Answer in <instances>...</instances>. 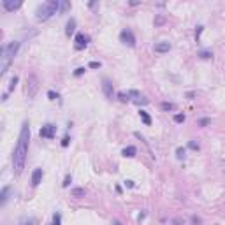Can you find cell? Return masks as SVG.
Masks as SVG:
<instances>
[{
    "label": "cell",
    "mask_w": 225,
    "mask_h": 225,
    "mask_svg": "<svg viewBox=\"0 0 225 225\" xmlns=\"http://www.w3.org/2000/svg\"><path fill=\"white\" fill-rule=\"evenodd\" d=\"M209 123H211L209 118H201L199 120V127H206V125H209Z\"/></svg>",
    "instance_id": "27"
},
{
    "label": "cell",
    "mask_w": 225,
    "mask_h": 225,
    "mask_svg": "<svg viewBox=\"0 0 225 225\" xmlns=\"http://www.w3.org/2000/svg\"><path fill=\"white\" fill-rule=\"evenodd\" d=\"M139 116H141V120H142V123L144 125H151V118H150V115H148L144 109H139Z\"/></svg>",
    "instance_id": "16"
},
{
    "label": "cell",
    "mask_w": 225,
    "mask_h": 225,
    "mask_svg": "<svg viewBox=\"0 0 225 225\" xmlns=\"http://www.w3.org/2000/svg\"><path fill=\"white\" fill-rule=\"evenodd\" d=\"M39 136L42 137V139H55V136H56V127H55L53 123L44 125V127L39 130Z\"/></svg>",
    "instance_id": "6"
},
{
    "label": "cell",
    "mask_w": 225,
    "mask_h": 225,
    "mask_svg": "<svg viewBox=\"0 0 225 225\" xmlns=\"http://www.w3.org/2000/svg\"><path fill=\"white\" fill-rule=\"evenodd\" d=\"M21 0H2V5H4L5 11H9V13H13V11H18L19 7H21Z\"/></svg>",
    "instance_id": "8"
},
{
    "label": "cell",
    "mask_w": 225,
    "mask_h": 225,
    "mask_svg": "<svg viewBox=\"0 0 225 225\" xmlns=\"http://www.w3.org/2000/svg\"><path fill=\"white\" fill-rule=\"evenodd\" d=\"M42 176H44V172H42L40 167L34 169V172H32V186H39V183L42 181Z\"/></svg>",
    "instance_id": "10"
},
{
    "label": "cell",
    "mask_w": 225,
    "mask_h": 225,
    "mask_svg": "<svg viewBox=\"0 0 225 225\" xmlns=\"http://www.w3.org/2000/svg\"><path fill=\"white\" fill-rule=\"evenodd\" d=\"M125 186H128V188H134V186H136V183H134L132 179H127V181H125Z\"/></svg>",
    "instance_id": "34"
},
{
    "label": "cell",
    "mask_w": 225,
    "mask_h": 225,
    "mask_svg": "<svg viewBox=\"0 0 225 225\" xmlns=\"http://www.w3.org/2000/svg\"><path fill=\"white\" fill-rule=\"evenodd\" d=\"M19 225H37V220L35 218H25Z\"/></svg>",
    "instance_id": "21"
},
{
    "label": "cell",
    "mask_w": 225,
    "mask_h": 225,
    "mask_svg": "<svg viewBox=\"0 0 225 225\" xmlns=\"http://www.w3.org/2000/svg\"><path fill=\"white\" fill-rule=\"evenodd\" d=\"M190 150H199V144H197V142H195V141H190Z\"/></svg>",
    "instance_id": "35"
},
{
    "label": "cell",
    "mask_w": 225,
    "mask_h": 225,
    "mask_svg": "<svg viewBox=\"0 0 225 225\" xmlns=\"http://www.w3.org/2000/svg\"><path fill=\"white\" fill-rule=\"evenodd\" d=\"M199 56L202 58V60H209V58L213 56V53H209V51H201V53H199Z\"/></svg>",
    "instance_id": "25"
},
{
    "label": "cell",
    "mask_w": 225,
    "mask_h": 225,
    "mask_svg": "<svg viewBox=\"0 0 225 225\" xmlns=\"http://www.w3.org/2000/svg\"><path fill=\"white\" fill-rule=\"evenodd\" d=\"M120 40L128 48H136V35H134V32L130 28H125V30L120 32Z\"/></svg>",
    "instance_id": "5"
},
{
    "label": "cell",
    "mask_w": 225,
    "mask_h": 225,
    "mask_svg": "<svg viewBox=\"0 0 225 225\" xmlns=\"http://www.w3.org/2000/svg\"><path fill=\"white\" fill-rule=\"evenodd\" d=\"M69 9H71V4H69V2H62V4H60V13H67Z\"/></svg>",
    "instance_id": "23"
},
{
    "label": "cell",
    "mask_w": 225,
    "mask_h": 225,
    "mask_svg": "<svg viewBox=\"0 0 225 225\" xmlns=\"http://www.w3.org/2000/svg\"><path fill=\"white\" fill-rule=\"evenodd\" d=\"M155 53H169V49H171V44L169 42H158V44H155Z\"/></svg>",
    "instance_id": "11"
},
{
    "label": "cell",
    "mask_w": 225,
    "mask_h": 225,
    "mask_svg": "<svg viewBox=\"0 0 225 225\" xmlns=\"http://www.w3.org/2000/svg\"><path fill=\"white\" fill-rule=\"evenodd\" d=\"M100 67V62H90V69H99Z\"/></svg>",
    "instance_id": "36"
},
{
    "label": "cell",
    "mask_w": 225,
    "mask_h": 225,
    "mask_svg": "<svg viewBox=\"0 0 225 225\" xmlns=\"http://www.w3.org/2000/svg\"><path fill=\"white\" fill-rule=\"evenodd\" d=\"M136 153H137L136 146H127V148H123V151H121V155H123V157H128V158L136 157Z\"/></svg>",
    "instance_id": "14"
},
{
    "label": "cell",
    "mask_w": 225,
    "mask_h": 225,
    "mask_svg": "<svg viewBox=\"0 0 225 225\" xmlns=\"http://www.w3.org/2000/svg\"><path fill=\"white\" fill-rule=\"evenodd\" d=\"M174 121L176 123H183L185 121V115H174Z\"/></svg>",
    "instance_id": "29"
},
{
    "label": "cell",
    "mask_w": 225,
    "mask_h": 225,
    "mask_svg": "<svg viewBox=\"0 0 225 225\" xmlns=\"http://www.w3.org/2000/svg\"><path fill=\"white\" fill-rule=\"evenodd\" d=\"M62 223V216H60V213H55L53 215V222H51V225H60Z\"/></svg>",
    "instance_id": "20"
},
{
    "label": "cell",
    "mask_w": 225,
    "mask_h": 225,
    "mask_svg": "<svg viewBox=\"0 0 225 225\" xmlns=\"http://www.w3.org/2000/svg\"><path fill=\"white\" fill-rule=\"evenodd\" d=\"M163 23H165V16L163 14H157L155 16V27H162Z\"/></svg>",
    "instance_id": "18"
},
{
    "label": "cell",
    "mask_w": 225,
    "mask_h": 225,
    "mask_svg": "<svg viewBox=\"0 0 225 225\" xmlns=\"http://www.w3.org/2000/svg\"><path fill=\"white\" fill-rule=\"evenodd\" d=\"M148 102H150V100H148V99L141 97V99H139V100H136V104H137V106H146V104H148Z\"/></svg>",
    "instance_id": "31"
},
{
    "label": "cell",
    "mask_w": 225,
    "mask_h": 225,
    "mask_svg": "<svg viewBox=\"0 0 225 225\" xmlns=\"http://www.w3.org/2000/svg\"><path fill=\"white\" fill-rule=\"evenodd\" d=\"M18 76H14V78H13V79H11V84H9V92H13V90L14 88H16V84H18Z\"/></svg>",
    "instance_id": "24"
},
{
    "label": "cell",
    "mask_w": 225,
    "mask_h": 225,
    "mask_svg": "<svg viewBox=\"0 0 225 225\" xmlns=\"http://www.w3.org/2000/svg\"><path fill=\"white\" fill-rule=\"evenodd\" d=\"M39 92V78H37L35 72H30L27 78V95L28 99H34Z\"/></svg>",
    "instance_id": "4"
},
{
    "label": "cell",
    "mask_w": 225,
    "mask_h": 225,
    "mask_svg": "<svg viewBox=\"0 0 225 225\" xmlns=\"http://www.w3.org/2000/svg\"><path fill=\"white\" fill-rule=\"evenodd\" d=\"M71 195H72V197H76V199H81V197H84V195H86V190H84V188H79V186H76V188L71 190Z\"/></svg>",
    "instance_id": "15"
},
{
    "label": "cell",
    "mask_w": 225,
    "mask_h": 225,
    "mask_svg": "<svg viewBox=\"0 0 225 225\" xmlns=\"http://www.w3.org/2000/svg\"><path fill=\"white\" fill-rule=\"evenodd\" d=\"M9 192H11V186H4V188H2V192H0V206H4V204L7 202Z\"/></svg>",
    "instance_id": "12"
},
{
    "label": "cell",
    "mask_w": 225,
    "mask_h": 225,
    "mask_svg": "<svg viewBox=\"0 0 225 225\" xmlns=\"http://www.w3.org/2000/svg\"><path fill=\"white\" fill-rule=\"evenodd\" d=\"M192 222H194V223H197V225H201V223H202V222H201V218H199V216H192Z\"/></svg>",
    "instance_id": "37"
},
{
    "label": "cell",
    "mask_w": 225,
    "mask_h": 225,
    "mask_svg": "<svg viewBox=\"0 0 225 225\" xmlns=\"http://www.w3.org/2000/svg\"><path fill=\"white\" fill-rule=\"evenodd\" d=\"M88 42H90V37L88 35H84V34H78V35H76L74 48L78 49V51H81V49H84L86 46H88Z\"/></svg>",
    "instance_id": "7"
},
{
    "label": "cell",
    "mask_w": 225,
    "mask_h": 225,
    "mask_svg": "<svg viewBox=\"0 0 225 225\" xmlns=\"http://www.w3.org/2000/svg\"><path fill=\"white\" fill-rule=\"evenodd\" d=\"M118 99H120V102H123V104L130 100V97H128L127 93H123V92H120V93H118Z\"/></svg>",
    "instance_id": "22"
},
{
    "label": "cell",
    "mask_w": 225,
    "mask_h": 225,
    "mask_svg": "<svg viewBox=\"0 0 225 225\" xmlns=\"http://www.w3.org/2000/svg\"><path fill=\"white\" fill-rule=\"evenodd\" d=\"M28 141H30V125L28 121H23L21 125V132L18 137V144L14 148L13 155V165L16 174H21L25 169V162H27V155H28Z\"/></svg>",
    "instance_id": "1"
},
{
    "label": "cell",
    "mask_w": 225,
    "mask_h": 225,
    "mask_svg": "<svg viewBox=\"0 0 225 225\" xmlns=\"http://www.w3.org/2000/svg\"><path fill=\"white\" fill-rule=\"evenodd\" d=\"M48 97L51 99V100H56V99H58V93H55L53 90H49V92H48Z\"/></svg>",
    "instance_id": "32"
},
{
    "label": "cell",
    "mask_w": 225,
    "mask_h": 225,
    "mask_svg": "<svg viewBox=\"0 0 225 225\" xmlns=\"http://www.w3.org/2000/svg\"><path fill=\"white\" fill-rule=\"evenodd\" d=\"M204 27H197V30H195V40L199 42V39H201V34H202Z\"/></svg>",
    "instance_id": "30"
},
{
    "label": "cell",
    "mask_w": 225,
    "mask_h": 225,
    "mask_svg": "<svg viewBox=\"0 0 225 225\" xmlns=\"http://www.w3.org/2000/svg\"><path fill=\"white\" fill-rule=\"evenodd\" d=\"M186 97H188V99H194V97H195V93H194V92H190V93H186Z\"/></svg>",
    "instance_id": "38"
},
{
    "label": "cell",
    "mask_w": 225,
    "mask_h": 225,
    "mask_svg": "<svg viewBox=\"0 0 225 225\" xmlns=\"http://www.w3.org/2000/svg\"><path fill=\"white\" fill-rule=\"evenodd\" d=\"M185 153H186V150L179 146V148L176 150V158H178V160H183V158H185Z\"/></svg>",
    "instance_id": "19"
},
{
    "label": "cell",
    "mask_w": 225,
    "mask_h": 225,
    "mask_svg": "<svg viewBox=\"0 0 225 225\" xmlns=\"http://www.w3.org/2000/svg\"><path fill=\"white\" fill-rule=\"evenodd\" d=\"M113 225H121V222H118V220H115V222H113Z\"/></svg>",
    "instance_id": "39"
},
{
    "label": "cell",
    "mask_w": 225,
    "mask_h": 225,
    "mask_svg": "<svg viewBox=\"0 0 225 225\" xmlns=\"http://www.w3.org/2000/svg\"><path fill=\"white\" fill-rule=\"evenodd\" d=\"M160 109L162 111H174L176 109V104H172V102H162V104H160Z\"/></svg>",
    "instance_id": "17"
},
{
    "label": "cell",
    "mask_w": 225,
    "mask_h": 225,
    "mask_svg": "<svg viewBox=\"0 0 225 225\" xmlns=\"http://www.w3.org/2000/svg\"><path fill=\"white\" fill-rule=\"evenodd\" d=\"M102 90H104V95H106L107 99H113V93H115V90H113V83H111L107 78H104V79H102Z\"/></svg>",
    "instance_id": "9"
},
{
    "label": "cell",
    "mask_w": 225,
    "mask_h": 225,
    "mask_svg": "<svg viewBox=\"0 0 225 225\" xmlns=\"http://www.w3.org/2000/svg\"><path fill=\"white\" fill-rule=\"evenodd\" d=\"M71 181H72V176H71V174H67L65 179H63V183H62V186H63V188H67V186L71 185Z\"/></svg>",
    "instance_id": "26"
},
{
    "label": "cell",
    "mask_w": 225,
    "mask_h": 225,
    "mask_svg": "<svg viewBox=\"0 0 225 225\" xmlns=\"http://www.w3.org/2000/svg\"><path fill=\"white\" fill-rule=\"evenodd\" d=\"M84 71H86L84 67H78V69L74 71V76H76V78H79V76H83V74H84Z\"/></svg>",
    "instance_id": "28"
},
{
    "label": "cell",
    "mask_w": 225,
    "mask_h": 225,
    "mask_svg": "<svg viewBox=\"0 0 225 225\" xmlns=\"http://www.w3.org/2000/svg\"><path fill=\"white\" fill-rule=\"evenodd\" d=\"M76 32V19L74 18H71L69 21H67V28H65V34H67V37H71L72 34Z\"/></svg>",
    "instance_id": "13"
},
{
    "label": "cell",
    "mask_w": 225,
    "mask_h": 225,
    "mask_svg": "<svg viewBox=\"0 0 225 225\" xmlns=\"http://www.w3.org/2000/svg\"><path fill=\"white\" fill-rule=\"evenodd\" d=\"M69 142H71V137L65 136V137L62 139V146H63V148H67V146H69Z\"/></svg>",
    "instance_id": "33"
},
{
    "label": "cell",
    "mask_w": 225,
    "mask_h": 225,
    "mask_svg": "<svg viewBox=\"0 0 225 225\" xmlns=\"http://www.w3.org/2000/svg\"><path fill=\"white\" fill-rule=\"evenodd\" d=\"M60 0H49V2H44V4H40L35 11V18L39 21H46L49 19L53 14H56L60 11Z\"/></svg>",
    "instance_id": "3"
},
{
    "label": "cell",
    "mask_w": 225,
    "mask_h": 225,
    "mask_svg": "<svg viewBox=\"0 0 225 225\" xmlns=\"http://www.w3.org/2000/svg\"><path fill=\"white\" fill-rule=\"evenodd\" d=\"M18 49H19L18 40H13L9 44L2 46V49H0V74H5V72H7L11 62L14 60V56L18 53Z\"/></svg>",
    "instance_id": "2"
}]
</instances>
